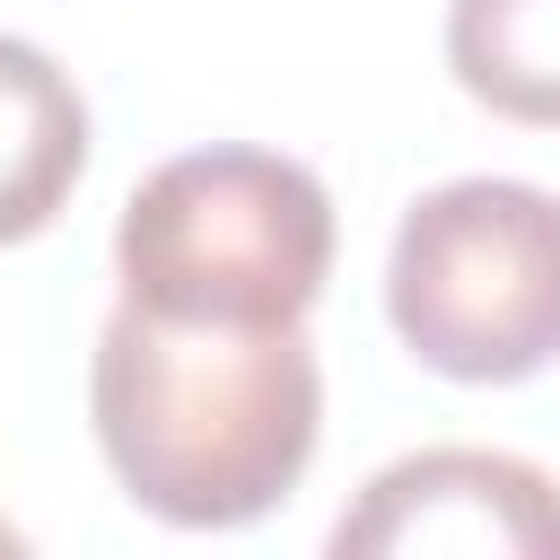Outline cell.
I'll return each instance as SVG.
<instances>
[{"mask_svg":"<svg viewBox=\"0 0 560 560\" xmlns=\"http://www.w3.org/2000/svg\"><path fill=\"white\" fill-rule=\"evenodd\" d=\"M446 70L472 105L560 131V0H446Z\"/></svg>","mask_w":560,"mask_h":560,"instance_id":"obj_6","label":"cell"},{"mask_svg":"<svg viewBox=\"0 0 560 560\" xmlns=\"http://www.w3.org/2000/svg\"><path fill=\"white\" fill-rule=\"evenodd\" d=\"M341 560H560V481L499 446H420L332 525Z\"/></svg>","mask_w":560,"mask_h":560,"instance_id":"obj_4","label":"cell"},{"mask_svg":"<svg viewBox=\"0 0 560 560\" xmlns=\"http://www.w3.org/2000/svg\"><path fill=\"white\" fill-rule=\"evenodd\" d=\"M88 411L114 481L192 534L271 516L324 438V368L306 324H175L114 306L88 368Z\"/></svg>","mask_w":560,"mask_h":560,"instance_id":"obj_1","label":"cell"},{"mask_svg":"<svg viewBox=\"0 0 560 560\" xmlns=\"http://www.w3.org/2000/svg\"><path fill=\"white\" fill-rule=\"evenodd\" d=\"M9 551H18V534H9V525H0V560H9Z\"/></svg>","mask_w":560,"mask_h":560,"instance_id":"obj_7","label":"cell"},{"mask_svg":"<svg viewBox=\"0 0 560 560\" xmlns=\"http://www.w3.org/2000/svg\"><path fill=\"white\" fill-rule=\"evenodd\" d=\"M79 175H88V96L44 44L0 35V245L44 236L70 210Z\"/></svg>","mask_w":560,"mask_h":560,"instance_id":"obj_5","label":"cell"},{"mask_svg":"<svg viewBox=\"0 0 560 560\" xmlns=\"http://www.w3.org/2000/svg\"><path fill=\"white\" fill-rule=\"evenodd\" d=\"M114 271L175 324H306L332 271V192L280 149H184L122 201Z\"/></svg>","mask_w":560,"mask_h":560,"instance_id":"obj_2","label":"cell"},{"mask_svg":"<svg viewBox=\"0 0 560 560\" xmlns=\"http://www.w3.org/2000/svg\"><path fill=\"white\" fill-rule=\"evenodd\" d=\"M385 324L455 385H516L560 359V192L455 175L420 192L385 254Z\"/></svg>","mask_w":560,"mask_h":560,"instance_id":"obj_3","label":"cell"}]
</instances>
